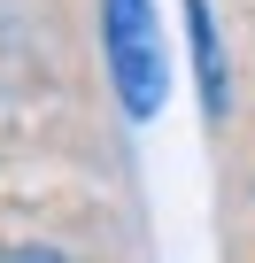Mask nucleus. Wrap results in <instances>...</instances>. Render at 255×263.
Here are the masks:
<instances>
[{
	"instance_id": "2",
	"label": "nucleus",
	"mask_w": 255,
	"mask_h": 263,
	"mask_svg": "<svg viewBox=\"0 0 255 263\" xmlns=\"http://www.w3.org/2000/svg\"><path fill=\"white\" fill-rule=\"evenodd\" d=\"M186 31H193V70H201V101L209 116H224V39H217V16H209V0H186Z\"/></svg>"
},
{
	"instance_id": "3",
	"label": "nucleus",
	"mask_w": 255,
	"mask_h": 263,
	"mask_svg": "<svg viewBox=\"0 0 255 263\" xmlns=\"http://www.w3.org/2000/svg\"><path fill=\"white\" fill-rule=\"evenodd\" d=\"M0 263H62L54 248H0Z\"/></svg>"
},
{
	"instance_id": "1",
	"label": "nucleus",
	"mask_w": 255,
	"mask_h": 263,
	"mask_svg": "<svg viewBox=\"0 0 255 263\" xmlns=\"http://www.w3.org/2000/svg\"><path fill=\"white\" fill-rule=\"evenodd\" d=\"M101 47H108V78H116L124 116H132V124L163 116L170 70H163V31H155V8H147V0H101Z\"/></svg>"
}]
</instances>
